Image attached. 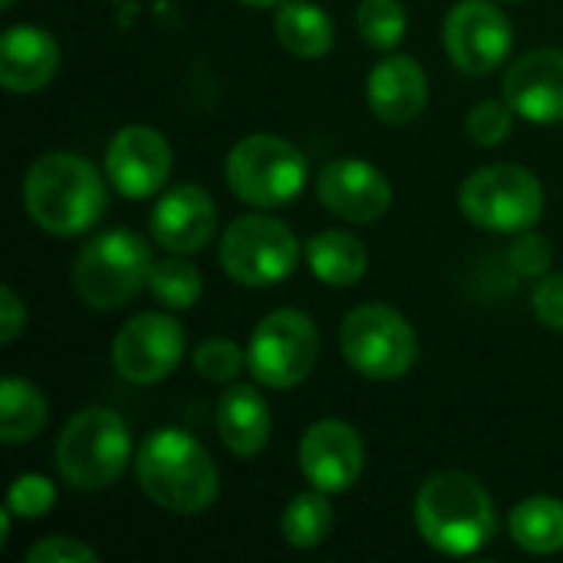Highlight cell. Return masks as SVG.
Here are the masks:
<instances>
[{
	"label": "cell",
	"mask_w": 563,
	"mask_h": 563,
	"mask_svg": "<svg viewBox=\"0 0 563 563\" xmlns=\"http://www.w3.org/2000/svg\"><path fill=\"white\" fill-rule=\"evenodd\" d=\"M99 554L92 548H86L76 538L56 534V538H43L40 544H33L26 551V563H96Z\"/></svg>",
	"instance_id": "32"
},
{
	"label": "cell",
	"mask_w": 563,
	"mask_h": 563,
	"mask_svg": "<svg viewBox=\"0 0 563 563\" xmlns=\"http://www.w3.org/2000/svg\"><path fill=\"white\" fill-rule=\"evenodd\" d=\"M462 214L495 234L531 231L544 214V188L521 165H488L465 178L459 191Z\"/></svg>",
	"instance_id": "8"
},
{
	"label": "cell",
	"mask_w": 563,
	"mask_h": 563,
	"mask_svg": "<svg viewBox=\"0 0 563 563\" xmlns=\"http://www.w3.org/2000/svg\"><path fill=\"white\" fill-rule=\"evenodd\" d=\"M412 511L422 541L449 558L478 554L498 531V515L488 492L465 472H439L426 478Z\"/></svg>",
	"instance_id": "1"
},
{
	"label": "cell",
	"mask_w": 563,
	"mask_h": 563,
	"mask_svg": "<svg viewBox=\"0 0 563 563\" xmlns=\"http://www.w3.org/2000/svg\"><path fill=\"white\" fill-rule=\"evenodd\" d=\"M59 69V43L30 23L10 26L0 40V82L10 92H36Z\"/></svg>",
	"instance_id": "19"
},
{
	"label": "cell",
	"mask_w": 563,
	"mask_h": 563,
	"mask_svg": "<svg viewBox=\"0 0 563 563\" xmlns=\"http://www.w3.org/2000/svg\"><path fill=\"white\" fill-rule=\"evenodd\" d=\"M132 439L119 412L92 406L76 412L56 439V468L76 492H102L129 468Z\"/></svg>",
	"instance_id": "4"
},
{
	"label": "cell",
	"mask_w": 563,
	"mask_h": 563,
	"mask_svg": "<svg viewBox=\"0 0 563 563\" xmlns=\"http://www.w3.org/2000/svg\"><path fill=\"white\" fill-rule=\"evenodd\" d=\"M515 115H518V112H515L508 102L485 99V102H478V106L468 112L465 132H468L472 142H478V145H485V148H495V145H501V142L511 135Z\"/></svg>",
	"instance_id": "29"
},
{
	"label": "cell",
	"mask_w": 563,
	"mask_h": 563,
	"mask_svg": "<svg viewBox=\"0 0 563 563\" xmlns=\"http://www.w3.org/2000/svg\"><path fill=\"white\" fill-rule=\"evenodd\" d=\"M148 290L152 297L168 307V310H188L201 300V274L195 264L181 261V257H165L158 264H152V274H148Z\"/></svg>",
	"instance_id": "26"
},
{
	"label": "cell",
	"mask_w": 563,
	"mask_h": 563,
	"mask_svg": "<svg viewBox=\"0 0 563 563\" xmlns=\"http://www.w3.org/2000/svg\"><path fill=\"white\" fill-rule=\"evenodd\" d=\"M191 363H195V373H198L205 383H234L238 373H241L244 363H247V353H244L238 343L218 336V340H205V343L195 350Z\"/></svg>",
	"instance_id": "28"
},
{
	"label": "cell",
	"mask_w": 563,
	"mask_h": 563,
	"mask_svg": "<svg viewBox=\"0 0 563 563\" xmlns=\"http://www.w3.org/2000/svg\"><path fill=\"white\" fill-rule=\"evenodd\" d=\"M218 228V208L201 185H178L152 208V238L172 254H198Z\"/></svg>",
	"instance_id": "17"
},
{
	"label": "cell",
	"mask_w": 563,
	"mask_h": 563,
	"mask_svg": "<svg viewBox=\"0 0 563 563\" xmlns=\"http://www.w3.org/2000/svg\"><path fill=\"white\" fill-rule=\"evenodd\" d=\"M274 33L280 46L300 59H317L333 49V20L327 16L323 7L310 0H287L277 7L274 16Z\"/></svg>",
	"instance_id": "22"
},
{
	"label": "cell",
	"mask_w": 563,
	"mask_h": 563,
	"mask_svg": "<svg viewBox=\"0 0 563 563\" xmlns=\"http://www.w3.org/2000/svg\"><path fill=\"white\" fill-rule=\"evenodd\" d=\"M449 59L468 76L495 73L515 43L511 20L492 0H462L449 10L442 26Z\"/></svg>",
	"instance_id": "12"
},
{
	"label": "cell",
	"mask_w": 563,
	"mask_h": 563,
	"mask_svg": "<svg viewBox=\"0 0 563 563\" xmlns=\"http://www.w3.org/2000/svg\"><path fill=\"white\" fill-rule=\"evenodd\" d=\"M320 356L317 323L303 310H274L267 313L247 346V369L267 389L300 386Z\"/></svg>",
	"instance_id": "10"
},
{
	"label": "cell",
	"mask_w": 563,
	"mask_h": 563,
	"mask_svg": "<svg viewBox=\"0 0 563 563\" xmlns=\"http://www.w3.org/2000/svg\"><path fill=\"white\" fill-rule=\"evenodd\" d=\"M551 261H554L551 241L544 234H534V231H521L515 238V244L508 247V264L521 277H544V274H551Z\"/></svg>",
	"instance_id": "31"
},
{
	"label": "cell",
	"mask_w": 563,
	"mask_h": 563,
	"mask_svg": "<svg viewBox=\"0 0 563 563\" xmlns=\"http://www.w3.org/2000/svg\"><path fill=\"white\" fill-rule=\"evenodd\" d=\"M340 350L360 376L376 383L402 379L419 360L416 330L386 303H363L350 310L340 327Z\"/></svg>",
	"instance_id": "7"
},
{
	"label": "cell",
	"mask_w": 563,
	"mask_h": 563,
	"mask_svg": "<svg viewBox=\"0 0 563 563\" xmlns=\"http://www.w3.org/2000/svg\"><path fill=\"white\" fill-rule=\"evenodd\" d=\"M46 419H49V409H46L43 393L20 376H3V386H0V439L7 445L30 442L43 432Z\"/></svg>",
	"instance_id": "24"
},
{
	"label": "cell",
	"mask_w": 563,
	"mask_h": 563,
	"mask_svg": "<svg viewBox=\"0 0 563 563\" xmlns=\"http://www.w3.org/2000/svg\"><path fill=\"white\" fill-rule=\"evenodd\" d=\"M366 465V449L360 432L343 419L313 422L300 442V472L303 478L327 495L350 492Z\"/></svg>",
	"instance_id": "13"
},
{
	"label": "cell",
	"mask_w": 563,
	"mask_h": 563,
	"mask_svg": "<svg viewBox=\"0 0 563 563\" xmlns=\"http://www.w3.org/2000/svg\"><path fill=\"white\" fill-rule=\"evenodd\" d=\"M23 205L46 234L73 238L102 218L106 181L92 162L69 152H49L30 165L23 178Z\"/></svg>",
	"instance_id": "2"
},
{
	"label": "cell",
	"mask_w": 563,
	"mask_h": 563,
	"mask_svg": "<svg viewBox=\"0 0 563 563\" xmlns=\"http://www.w3.org/2000/svg\"><path fill=\"white\" fill-rule=\"evenodd\" d=\"M185 356V330L168 313H139L132 317L115 343L112 366L132 386H155L168 379Z\"/></svg>",
	"instance_id": "11"
},
{
	"label": "cell",
	"mask_w": 563,
	"mask_h": 563,
	"mask_svg": "<svg viewBox=\"0 0 563 563\" xmlns=\"http://www.w3.org/2000/svg\"><path fill=\"white\" fill-rule=\"evenodd\" d=\"M218 254L231 280L244 287H274L294 274L300 244L284 221L264 214H244L231 221Z\"/></svg>",
	"instance_id": "9"
},
{
	"label": "cell",
	"mask_w": 563,
	"mask_h": 563,
	"mask_svg": "<svg viewBox=\"0 0 563 563\" xmlns=\"http://www.w3.org/2000/svg\"><path fill=\"white\" fill-rule=\"evenodd\" d=\"M23 330H26V310L20 297L13 294V287H3L0 290V343H13Z\"/></svg>",
	"instance_id": "34"
},
{
	"label": "cell",
	"mask_w": 563,
	"mask_h": 563,
	"mask_svg": "<svg viewBox=\"0 0 563 563\" xmlns=\"http://www.w3.org/2000/svg\"><path fill=\"white\" fill-rule=\"evenodd\" d=\"M142 492L172 515H201L218 498V468L205 445L185 429L152 432L135 455Z\"/></svg>",
	"instance_id": "3"
},
{
	"label": "cell",
	"mask_w": 563,
	"mask_h": 563,
	"mask_svg": "<svg viewBox=\"0 0 563 563\" xmlns=\"http://www.w3.org/2000/svg\"><path fill=\"white\" fill-rule=\"evenodd\" d=\"M152 251L132 231H102L73 261V287L92 310H119L142 287H148Z\"/></svg>",
	"instance_id": "5"
},
{
	"label": "cell",
	"mask_w": 563,
	"mask_h": 563,
	"mask_svg": "<svg viewBox=\"0 0 563 563\" xmlns=\"http://www.w3.org/2000/svg\"><path fill=\"white\" fill-rule=\"evenodd\" d=\"M366 102L373 115L386 125H409L422 115L429 102V79L412 56H386L369 69Z\"/></svg>",
	"instance_id": "18"
},
{
	"label": "cell",
	"mask_w": 563,
	"mask_h": 563,
	"mask_svg": "<svg viewBox=\"0 0 563 563\" xmlns=\"http://www.w3.org/2000/svg\"><path fill=\"white\" fill-rule=\"evenodd\" d=\"M531 303H534L538 320L548 330L563 333V274H544L534 297H531Z\"/></svg>",
	"instance_id": "33"
},
{
	"label": "cell",
	"mask_w": 563,
	"mask_h": 563,
	"mask_svg": "<svg viewBox=\"0 0 563 563\" xmlns=\"http://www.w3.org/2000/svg\"><path fill=\"white\" fill-rule=\"evenodd\" d=\"M406 7L399 0H360L356 30L373 49H396L406 36Z\"/></svg>",
	"instance_id": "27"
},
{
	"label": "cell",
	"mask_w": 563,
	"mask_h": 563,
	"mask_svg": "<svg viewBox=\"0 0 563 563\" xmlns=\"http://www.w3.org/2000/svg\"><path fill=\"white\" fill-rule=\"evenodd\" d=\"M13 3H16V0H0V7H3V10H7V7H13Z\"/></svg>",
	"instance_id": "36"
},
{
	"label": "cell",
	"mask_w": 563,
	"mask_h": 563,
	"mask_svg": "<svg viewBox=\"0 0 563 563\" xmlns=\"http://www.w3.org/2000/svg\"><path fill=\"white\" fill-rule=\"evenodd\" d=\"M244 7H257V10H267V7H280V3H287V0H241Z\"/></svg>",
	"instance_id": "35"
},
{
	"label": "cell",
	"mask_w": 563,
	"mask_h": 563,
	"mask_svg": "<svg viewBox=\"0 0 563 563\" xmlns=\"http://www.w3.org/2000/svg\"><path fill=\"white\" fill-rule=\"evenodd\" d=\"M214 429L231 455L254 459L271 442V409L254 386L231 383L214 409Z\"/></svg>",
	"instance_id": "20"
},
{
	"label": "cell",
	"mask_w": 563,
	"mask_h": 563,
	"mask_svg": "<svg viewBox=\"0 0 563 563\" xmlns=\"http://www.w3.org/2000/svg\"><path fill=\"white\" fill-rule=\"evenodd\" d=\"M307 264L317 280L330 287H353L363 280L369 254L363 241L350 231H320L303 244Z\"/></svg>",
	"instance_id": "21"
},
{
	"label": "cell",
	"mask_w": 563,
	"mask_h": 563,
	"mask_svg": "<svg viewBox=\"0 0 563 563\" xmlns=\"http://www.w3.org/2000/svg\"><path fill=\"white\" fill-rule=\"evenodd\" d=\"M106 175L125 198L155 195L172 175V148L148 125H125L106 148Z\"/></svg>",
	"instance_id": "15"
},
{
	"label": "cell",
	"mask_w": 563,
	"mask_h": 563,
	"mask_svg": "<svg viewBox=\"0 0 563 563\" xmlns=\"http://www.w3.org/2000/svg\"><path fill=\"white\" fill-rule=\"evenodd\" d=\"M317 198L330 214H336L343 221L373 224L389 211L393 185L376 165H369L363 158H336L320 168Z\"/></svg>",
	"instance_id": "14"
},
{
	"label": "cell",
	"mask_w": 563,
	"mask_h": 563,
	"mask_svg": "<svg viewBox=\"0 0 563 563\" xmlns=\"http://www.w3.org/2000/svg\"><path fill=\"white\" fill-rule=\"evenodd\" d=\"M56 505V488L43 475H20L7 492V508L16 518H43Z\"/></svg>",
	"instance_id": "30"
},
{
	"label": "cell",
	"mask_w": 563,
	"mask_h": 563,
	"mask_svg": "<svg viewBox=\"0 0 563 563\" xmlns=\"http://www.w3.org/2000/svg\"><path fill=\"white\" fill-rule=\"evenodd\" d=\"M505 102L528 122H563V49H531L505 73Z\"/></svg>",
	"instance_id": "16"
},
{
	"label": "cell",
	"mask_w": 563,
	"mask_h": 563,
	"mask_svg": "<svg viewBox=\"0 0 563 563\" xmlns=\"http://www.w3.org/2000/svg\"><path fill=\"white\" fill-rule=\"evenodd\" d=\"M508 534L528 554H558L563 551V501L538 495L515 505V511L508 515Z\"/></svg>",
	"instance_id": "23"
},
{
	"label": "cell",
	"mask_w": 563,
	"mask_h": 563,
	"mask_svg": "<svg viewBox=\"0 0 563 563\" xmlns=\"http://www.w3.org/2000/svg\"><path fill=\"white\" fill-rule=\"evenodd\" d=\"M333 531V505L327 501V492H303L297 495L280 518V534L290 548L310 551L320 548Z\"/></svg>",
	"instance_id": "25"
},
{
	"label": "cell",
	"mask_w": 563,
	"mask_h": 563,
	"mask_svg": "<svg viewBox=\"0 0 563 563\" xmlns=\"http://www.w3.org/2000/svg\"><path fill=\"white\" fill-rule=\"evenodd\" d=\"M511 3H518V0H511Z\"/></svg>",
	"instance_id": "37"
},
{
	"label": "cell",
	"mask_w": 563,
	"mask_h": 563,
	"mask_svg": "<svg viewBox=\"0 0 563 563\" xmlns=\"http://www.w3.org/2000/svg\"><path fill=\"white\" fill-rule=\"evenodd\" d=\"M228 188L254 208H284L307 185L303 152L271 132L241 139L228 152Z\"/></svg>",
	"instance_id": "6"
}]
</instances>
